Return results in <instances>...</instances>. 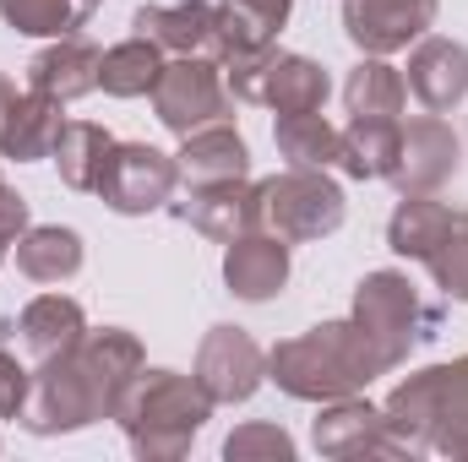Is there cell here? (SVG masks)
Returning <instances> with one entry per match:
<instances>
[{
    "label": "cell",
    "instance_id": "1",
    "mask_svg": "<svg viewBox=\"0 0 468 462\" xmlns=\"http://www.w3.org/2000/svg\"><path fill=\"white\" fill-rule=\"evenodd\" d=\"M142 370H147L142 343L125 327L88 332L77 348H66L33 370L22 425L33 436H71V430L99 425V419H115Z\"/></svg>",
    "mask_w": 468,
    "mask_h": 462
},
{
    "label": "cell",
    "instance_id": "2",
    "mask_svg": "<svg viewBox=\"0 0 468 462\" xmlns=\"http://www.w3.org/2000/svg\"><path fill=\"white\" fill-rule=\"evenodd\" d=\"M376 375H387V370L354 321H322V327H311V332H300L267 353V381H278V392H289L300 403L354 397Z\"/></svg>",
    "mask_w": 468,
    "mask_h": 462
},
{
    "label": "cell",
    "instance_id": "3",
    "mask_svg": "<svg viewBox=\"0 0 468 462\" xmlns=\"http://www.w3.org/2000/svg\"><path fill=\"white\" fill-rule=\"evenodd\" d=\"M381 414H387V436L398 457L441 452V457L468 462V353L398 381Z\"/></svg>",
    "mask_w": 468,
    "mask_h": 462
},
{
    "label": "cell",
    "instance_id": "4",
    "mask_svg": "<svg viewBox=\"0 0 468 462\" xmlns=\"http://www.w3.org/2000/svg\"><path fill=\"white\" fill-rule=\"evenodd\" d=\"M207 419H213V397L202 392L197 375L180 370H142L115 414V425L131 436V452L142 462L186 457Z\"/></svg>",
    "mask_w": 468,
    "mask_h": 462
},
{
    "label": "cell",
    "instance_id": "5",
    "mask_svg": "<svg viewBox=\"0 0 468 462\" xmlns=\"http://www.w3.org/2000/svg\"><path fill=\"white\" fill-rule=\"evenodd\" d=\"M354 327L365 332V343L376 348L381 370H398L414 343L425 338V305L414 294V283L403 272H365V283L354 289Z\"/></svg>",
    "mask_w": 468,
    "mask_h": 462
},
{
    "label": "cell",
    "instance_id": "6",
    "mask_svg": "<svg viewBox=\"0 0 468 462\" xmlns=\"http://www.w3.org/2000/svg\"><path fill=\"white\" fill-rule=\"evenodd\" d=\"M256 191H261V224L289 245L327 239L344 224V191L327 169H283Z\"/></svg>",
    "mask_w": 468,
    "mask_h": 462
},
{
    "label": "cell",
    "instance_id": "7",
    "mask_svg": "<svg viewBox=\"0 0 468 462\" xmlns=\"http://www.w3.org/2000/svg\"><path fill=\"white\" fill-rule=\"evenodd\" d=\"M153 110L175 136H191L202 125H218L234 115L229 88H224V66L213 55H180L164 66L158 88H153Z\"/></svg>",
    "mask_w": 468,
    "mask_h": 462
},
{
    "label": "cell",
    "instance_id": "8",
    "mask_svg": "<svg viewBox=\"0 0 468 462\" xmlns=\"http://www.w3.org/2000/svg\"><path fill=\"white\" fill-rule=\"evenodd\" d=\"M180 185V163L147 142H115L110 147V163H104V180H99V196L104 207H115L125 218H142V213H158Z\"/></svg>",
    "mask_w": 468,
    "mask_h": 462
},
{
    "label": "cell",
    "instance_id": "9",
    "mask_svg": "<svg viewBox=\"0 0 468 462\" xmlns=\"http://www.w3.org/2000/svg\"><path fill=\"white\" fill-rule=\"evenodd\" d=\"M458 158H463V147H458V136H452V125L441 115H420L403 125V136H398V163H392V185L409 196V191H425V196H436L452 174H458Z\"/></svg>",
    "mask_w": 468,
    "mask_h": 462
},
{
    "label": "cell",
    "instance_id": "10",
    "mask_svg": "<svg viewBox=\"0 0 468 462\" xmlns=\"http://www.w3.org/2000/svg\"><path fill=\"white\" fill-rule=\"evenodd\" d=\"M197 381L213 403H245L267 381V353L239 327H213L197 348Z\"/></svg>",
    "mask_w": 468,
    "mask_h": 462
},
{
    "label": "cell",
    "instance_id": "11",
    "mask_svg": "<svg viewBox=\"0 0 468 462\" xmlns=\"http://www.w3.org/2000/svg\"><path fill=\"white\" fill-rule=\"evenodd\" d=\"M436 11L441 0H344V33L354 38V49L387 60L409 49L436 22Z\"/></svg>",
    "mask_w": 468,
    "mask_h": 462
},
{
    "label": "cell",
    "instance_id": "12",
    "mask_svg": "<svg viewBox=\"0 0 468 462\" xmlns=\"http://www.w3.org/2000/svg\"><path fill=\"white\" fill-rule=\"evenodd\" d=\"M311 441H316L322 457H338V462H349V457H398V446H392V436H387V414L370 408L359 392H354V397H333V403L316 414Z\"/></svg>",
    "mask_w": 468,
    "mask_h": 462
},
{
    "label": "cell",
    "instance_id": "13",
    "mask_svg": "<svg viewBox=\"0 0 468 462\" xmlns=\"http://www.w3.org/2000/svg\"><path fill=\"white\" fill-rule=\"evenodd\" d=\"M180 218L197 234L229 245L239 234H250L261 224V191L245 185V180H213V185H191L186 202H180Z\"/></svg>",
    "mask_w": 468,
    "mask_h": 462
},
{
    "label": "cell",
    "instance_id": "14",
    "mask_svg": "<svg viewBox=\"0 0 468 462\" xmlns=\"http://www.w3.org/2000/svg\"><path fill=\"white\" fill-rule=\"evenodd\" d=\"M224 283H229L234 299H245V305H261V299H272V294H283V283H289V239H278V234H239L229 239V250H224Z\"/></svg>",
    "mask_w": 468,
    "mask_h": 462
},
{
    "label": "cell",
    "instance_id": "15",
    "mask_svg": "<svg viewBox=\"0 0 468 462\" xmlns=\"http://www.w3.org/2000/svg\"><path fill=\"white\" fill-rule=\"evenodd\" d=\"M409 93L431 110L447 115L468 99V49L452 38H420L409 55Z\"/></svg>",
    "mask_w": 468,
    "mask_h": 462
},
{
    "label": "cell",
    "instance_id": "16",
    "mask_svg": "<svg viewBox=\"0 0 468 462\" xmlns=\"http://www.w3.org/2000/svg\"><path fill=\"white\" fill-rule=\"evenodd\" d=\"M99 60L104 55L82 33H66V38H55L49 49H38L27 60V88L33 93H49L60 104H77V99H88L99 88Z\"/></svg>",
    "mask_w": 468,
    "mask_h": 462
},
{
    "label": "cell",
    "instance_id": "17",
    "mask_svg": "<svg viewBox=\"0 0 468 462\" xmlns=\"http://www.w3.org/2000/svg\"><path fill=\"white\" fill-rule=\"evenodd\" d=\"M175 163H180V180H186V185L245 180V174H250V147H245V136L234 131L229 120H218V125H202V131L180 136Z\"/></svg>",
    "mask_w": 468,
    "mask_h": 462
},
{
    "label": "cell",
    "instance_id": "18",
    "mask_svg": "<svg viewBox=\"0 0 468 462\" xmlns=\"http://www.w3.org/2000/svg\"><path fill=\"white\" fill-rule=\"evenodd\" d=\"M66 131V104L49 99V93H16L5 131H0V158H16V163H38V158H55V142Z\"/></svg>",
    "mask_w": 468,
    "mask_h": 462
},
{
    "label": "cell",
    "instance_id": "19",
    "mask_svg": "<svg viewBox=\"0 0 468 462\" xmlns=\"http://www.w3.org/2000/svg\"><path fill=\"white\" fill-rule=\"evenodd\" d=\"M131 27L142 38H153L158 49H175V55H207L213 49V33H218V5L207 0H180V5H142L131 16Z\"/></svg>",
    "mask_w": 468,
    "mask_h": 462
},
{
    "label": "cell",
    "instance_id": "20",
    "mask_svg": "<svg viewBox=\"0 0 468 462\" xmlns=\"http://www.w3.org/2000/svg\"><path fill=\"white\" fill-rule=\"evenodd\" d=\"M16 332H22L27 353L44 364V359H55V353H66V348H77L88 338V316H82V305L66 299V294H38V299L22 305Z\"/></svg>",
    "mask_w": 468,
    "mask_h": 462
},
{
    "label": "cell",
    "instance_id": "21",
    "mask_svg": "<svg viewBox=\"0 0 468 462\" xmlns=\"http://www.w3.org/2000/svg\"><path fill=\"white\" fill-rule=\"evenodd\" d=\"M289 5L294 0H224L218 5V33H213V60L224 66L229 55H245V49H261L278 38V27L289 22Z\"/></svg>",
    "mask_w": 468,
    "mask_h": 462
},
{
    "label": "cell",
    "instance_id": "22",
    "mask_svg": "<svg viewBox=\"0 0 468 462\" xmlns=\"http://www.w3.org/2000/svg\"><path fill=\"white\" fill-rule=\"evenodd\" d=\"M272 142L289 158V169H338L344 163V131L333 120H322V110H311V115H278Z\"/></svg>",
    "mask_w": 468,
    "mask_h": 462
},
{
    "label": "cell",
    "instance_id": "23",
    "mask_svg": "<svg viewBox=\"0 0 468 462\" xmlns=\"http://www.w3.org/2000/svg\"><path fill=\"white\" fill-rule=\"evenodd\" d=\"M16 272L33 283H66L82 272V234L44 224V229H22L16 239Z\"/></svg>",
    "mask_w": 468,
    "mask_h": 462
},
{
    "label": "cell",
    "instance_id": "24",
    "mask_svg": "<svg viewBox=\"0 0 468 462\" xmlns=\"http://www.w3.org/2000/svg\"><path fill=\"white\" fill-rule=\"evenodd\" d=\"M447 224H452V207H447V202H436V196H425V191H409V196L392 207V218H387V245H392L398 256H409V261H431V250L441 245Z\"/></svg>",
    "mask_w": 468,
    "mask_h": 462
},
{
    "label": "cell",
    "instance_id": "25",
    "mask_svg": "<svg viewBox=\"0 0 468 462\" xmlns=\"http://www.w3.org/2000/svg\"><path fill=\"white\" fill-rule=\"evenodd\" d=\"M158 77H164V49L142 33L104 49V60H99V88L110 99H142V93L158 88Z\"/></svg>",
    "mask_w": 468,
    "mask_h": 462
},
{
    "label": "cell",
    "instance_id": "26",
    "mask_svg": "<svg viewBox=\"0 0 468 462\" xmlns=\"http://www.w3.org/2000/svg\"><path fill=\"white\" fill-rule=\"evenodd\" d=\"M110 147H115V136H110L104 125H93V120H66V131H60V142H55L60 180H66L71 191H99L104 163H110Z\"/></svg>",
    "mask_w": 468,
    "mask_h": 462
},
{
    "label": "cell",
    "instance_id": "27",
    "mask_svg": "<svg viewBox=\"0 0 468 462\" xmlns=\"http://www.w3.org/2000/svg\"><path fill=\"white\" fill-rule=\"evenodd\" d=\"M398 136H403V120H349L338 169L354 180H387L398 163Z\"/></svg>",
    "mask_w": 468,
    "mask_h": 462
},
{
    "label": "cell",
    "instance_id": "28",
    "mask_svg": "<svg viewBox=\"0 0 468 462\" xmlns=\"http://www.w3.org/2000/svg\"><path fill=\"white\" fill-rule=\"evenodd\" d=\"M344 104H349V120H398L403 115V77L381 55H365L344 82Z\"/></svg>",
    "mask_w": 468,
    "mask_h": 462
},
{
    "label": "cell",
    "instance_id": "29",
    "mask_svg": "<svg viewBox=\"0 0 468 462\" xmlns=\"http://www.w3.org/2000/svg\"><path fill=\"white\" fill-rule=\"evenodd\" d=\"M82 0H0V22L27 38H66L82 27Z\"/></svg>",
    "mask_w": 468,
    "mask_h": 462
},
{
    "label": "cell",
    "instance_id": "30",
    "mask_svg": "<svg viewBox=\"0 0 468 462\" xmlns=\"http://www.w3.org/2000/svg\"><path fill=\"white\" fill-rule=\"evenodd\" d=\"M425 267H431V278H436V289L447 299L468 305V213H452V224H447L441 245L431 250Z\"/></svg>",
    "mask_w": 468,
    "mask_h": 462
},
{
    "label": "cell",
    "instance_id": "31",
    "mask_svg": "<svg viewBox=\"0 0 468 462\" xmlns=\"http://www.w3.org/2000/svg\"><path fill=\"white\" fill-rule=\"evenodd\" d=\"M224 457L229 462H289L294 457V436L283 425L256 419V425H239L229 441H224Z\"/></svg>",
    "mask_w": 468,
    "mask_h": 462
},
{
    "label": "cell",
    "instance_id": "32",
    "mask_svg": "<svg viewBox=\"0 0 468 462\" xmlns=\"http://www.w3.org/2000/svg\"><path fill=\"white\" fill-rule=\"evenodd\" d=\"M27 392H33V370H22V364L0 348V419H22Z\"/></svg>",
    "mask_w": 468,
    "mask_h": 462
},
{
    "label": "cell",
    "instance_id": "33",
    "mask_svg": "<svg viewBox=\"0 0 468 462\" xmlns=\"http://www.w3.org/2000/svg\"><path fill=\"white\" fill-rule=\"evenodd\" d=\"M22 229H27V202L0 180V245H16Z\"/></svg>",
    "mask_w": 468,
    "mask_h": 462
},
{
    "label": "cell",
    "instance_id": "34",
    "mask_svg": "<svg viewBox=\"0 0 468 462\" xmlns=\"http://www.w3.org/2000/svg\"><path fill=\"white\" fill-rule=\"evenodd\" d=\"M11 104H16V88H11V77L0 71V131H5V115H11Z\"/></svg>",
    "mask_w": 468,
    "mask_h": 462
},
{
    "label": "cell",
    "instance_id": "35",
    "mask_svg": "<svg viewBox=\"0 0 468 462\" xmlns=\"http://www.w3.org/2000/svg\"><path fill=\"white\" fill-rule=\"evenodd\" d=\"M82 5H99V0H82Z\"/></svg>",
    "mask_w": 468,
    "mask_h": 462
},
{
    "label": "cell",
    "instance_id": "36",
    "mask_svg": "<svg viewBox=\"0 0 468 462\" xmlns=\"http://www.w3.org/2000/svg\"><path fill=\"white\" fill-rule=\"evenodd\" d=\"M0 256H5V245H0Z\"/></svg>",
    "mask_w": 468,
    "mask_h": 462
}]
</instances>
